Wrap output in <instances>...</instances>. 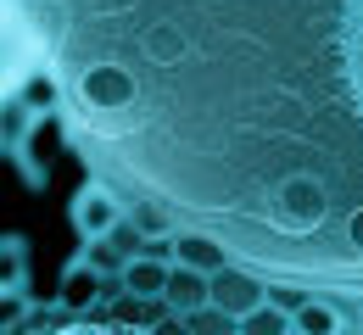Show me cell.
<instances>
[{
	"instance_id": "6da1fadb",
	"label": "cell",
	"mask_w": 363,
	"mask_h": 335,
	"mask_svg": "<svg viewBox=\"0 0 363 335\" xmlns=\"http://www.w3.org/2000/svg\"><path fill=\"white\" fill-rule=\"evenodd\" d=\"M123 218H129V207H123L118 185H106V179H84L79 195H73V207H67V224H73V235H79V240L112 235Z\"/></svg>"
},
{
	"instance_id": "7a4b0ae2",
	"label": "cell",
	"mask_w": 363,
	"mask_h": 335,
	"mask_svg": "<svg viewBox=\"0 0 363 335\" xmlns=\"http://www.w3.org/2000/svg\"><path fill=\"white\" fill-rule=\"evenodd\" d=\"M62 145H67V118H62V112H40V118H34V129L23 135V145L11 151V157H17V168H23V179H28L34 191L50 179V168H56Z\"/></svg>"
},
{
	"instance_id": "3957f363",
	"label": "cell",
	"mask_w": 363,
	"mask_h": 335,
	"mask_svg": "<svg viewBox=\"0 0 363 335\" xmlns=\"http://www.w3.org/2000/svg\"><path fill=\"white\" fill-rule=\"evenodd\" d=\"M213 302L235 313V319H246L252 307H263L269 302V274H257V268H246V263H229L213 274Z\"/></svg>"
},
{
	"instance_id": "277c9868",
	"label": "cell",
	"mask_w": 363,
	"mask_h": 335,
	"mask_svg": "<svg viewBox=\"0 0 363 335\" xmlns=\"http://www.w3.org/2000/svg\"><path fill=\"white\" fill-rule=\"evenodd\" d=\"M56 307H67L73 319L101 313V274H95L84 257H73V263H67V274H62V285H56Z\"/></svg>"
},
{
	"instance_id": "5b68a950",
	"label": "cell",
	"mask_w": 363,
	"mask_h": 335,
	"mask_svg": "<svg viewBox=\"0 0 363 335\" xmlns=\"http://www.w3.org/2000/svg\"><path fill=\"white\" fill-rule=\"evenodd\" d=\"M174 263H184V268H201V274H218V268H229L235 257H229L224 240L207 235V229H174Z\"/></svg>"
},
{
	"instance_id": "8992f818",
	"label": "cell",
	"mask_w": 363,
	"mask_h": 335,
	"mask_svg": "<svg viewBox=\"0 0 363 335\" xmlns=\"http://www.w3.org/2000/svg\"><path fill=\"white\" fill-rule=\"evenodd\" d=\"M207 302H213V274L174 263V268H168V290H162V307H168L174 319H184V313H196V307H207Z\"/></svg>"
},
{
	"instance_id": "52a82bcc",
	"label": "cell",
	"mask_w": 363,
	"mask_h": 335,
	"mask_svg": "<svg viewBox=\"0 0 363 335\" xmlns=\"http://www.w3.org/2000/svg\"><path fill=\"white\" fill-rule=\"evenodd\" d=\"M23 335H174V330H151V324H123V319H62V324H40V330H23Z\"/></svg>"
},
{
	"instance_id": "ba28073f",
	"label": "cell",
	"mask_w": 363,
	"mask_h": 335,
	"mask_svg": "<svg viewBox=\"0 0 363 335\" xmlns=\"http://www.w3.org/2000/svg\"><path fill=\"white\" fill-rule=\"evenodd\" d=\"M168 268L174 263H162V257H129V268H123V285L129 296H145V302H162V290H168Z\"/></svg>"
},
{
	"instance_id": "9c48e42d",
	"label": "cell",
	"mask_w": 363,
	"mask_h": 335,
	"mask_svg": "<svg viewBox=\"0 0 363 335\" xmlns=\"http://www.w3.org/2000/svg\"><path fill=\"white\" fill-rule=\"evenodd\" d=\"M34 118H40V112L17 96V90H6V96H0V151H6V157L23 145V135L34 129Z\"/></svg>"
},
{
	"instance_id": "30bf717a",
	"label": "cell",
	"mask_w": 363,
	"mask_h": 335,
	"mask_svg": "<svg viewBox=\"0 0 363 335\" xmlns=\"http://www.w3.org/2000/svg\"><path fill=\"white\" fill-rule=\"evenodd\" d=\"M0 290H28V240L23 235L0 240Z\"/></svg>"
},
{
	"instance_id": "8fae6325",
	"label": "cell",
	"mask_w": 363,
	"mask_h": 335,
	"mask_svg": "<svg viewBox=\"0 0 363 335\" xmlns=\"http://www.w3.org/2000/svg\"><path fill=\"white\" fill-rule=\"evenodd\" d=\"M179 324H184V335H240V319H235V313H224L218 302H207V307L184 313Z\"/></svg>"
},
{
	"instance_id": "7c38bea8",
	"label": "cell",
	"mask_w": 363,
	"mask_h": 335,
	"mask_svg": "<svg viewBox=\"0 0 363 335\" xmlns=\"http://www.w3.org/2000/svg\"><path fill=\"white\" fill-rule=\"evenodd\" d=\"M34 302H28V290H0V335H23L34 330Z\"/></svg>"
},
{
	"instance_id": "4fadbf2b",
	"label": "cell",
	"mask_w": 363,
	"mask_h": 335,
	"mask_svg": "<svg viewBox=\"0 0 363 335\" xmlns=\"http://www.w3.org/2000/svg\"><path fill=\"white\" fill-rule=\"evenodd\" d=\"M240 335H291V313L279 302H263V307H252L240 319Z\"/></svg>"
},
{
	"instance_id": "5bb4252c",
	"label": "cell",
	"mask_w": 363,
	"mask_h": 335,
	"mask_svg": "<svg viewBox=\"0 0 363 335\" xmlns=\"http://www.w3.org/2000/svg\"><path fill=\"white\" fill-rule=\"evenodd\" d=\"M84 263H90L95 274H123L129 268V251H118V240L101 235V240H84V251H79Z\"/></svg>"
},
{
	"instance_id": "9a60e30c",
	"label": "cell",
	"mask_w": 363,
	"mask_h": 335,
	"mask_svg": "<svg viewBox=\"0 0 363 335\" xmlns=\"http://www.w3.org/2000/svg\"><path fill=\"white\" fill-rule=\"evenodd\" d=\"M23 67H28V62H23V56H11V50L0 45V96H6V90H11V84H17V73H23Z\"/></svg>"
},
{
	"instance_id": "2e32d148",
	"label": "cell",
	"mask_w": 363,
	"mask_h": 335,
	"mask_svg": "<svg viewBox=\"0 0 363 335\" xmlns=\"http://www.w3.org/2000/svg\"><path fill=\"white\" fill-rule=\"evenodd\" d=\"M335 335H363V324H341V330H335Z\"/></svg>"
},
{
	"instance_id": "e0dca14e",
	"label": "cell",
	"mask_w": 363,
	"mask_h": 335,
	"mask_svg": "<svg viewBox=\"0 0 363 335\" xmlns=\"http://www.w3.org/2000/svg\"><path fill=\"white\" fill-rule=\"evenodd\" d=\"M291 335H302V330H296V324H291Z\"/></svg>"
}]
</instances>
